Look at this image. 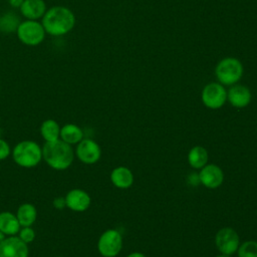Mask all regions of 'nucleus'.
Wrapping results in <instances>:
<instances>
[{
  "instance_id": "2",
  "label": "nucleus",
  "mask_w": 257,
  "mask_h": 257,
  "mask_svg": "<svg viewBox=\"0 0 257 257\" xmlns=\"http://www.w3.org/2000/svg\"><path fill=\"white\" fill-rule=\"evenodd\" d=\"M42 159L50 168L56 171H63L72 165L74 151L70 145L60 139L54 142H45L42 147Z\"/></svg>"
},
{
  "instance_id": "15",
  "label": "nucleus",
  "mask_w": 257,
  "mask_h": 257,
  "mask_svg": "<svg viewBox=\"0 0 257 257\" xmlns=\"http://www.w3.org/2000/svg\"><path fill=\"white\" fill-rule=\"evenodd\" d=\"M21 229V225L16 217V214L3 211L0 212V231L3 232L6 236H13L18 234Z\"/></svg>"
},
{
  "instance_id": "11",
  "label": "nucleus",
  "mask_w": 257,
  "mask_h": 257,
  "mask_svg": "<svg viewBox=\"0 0 257 257\" xmlns=\"http://www.w3.org/2000/svg\"><path fill=\"white\" fill-rule=\"evenodd\" d=\"M199 181L206 188L216 189L222 185L224 173L222 169L215 164L205 165L199 174Z\"/></svg>"
},
{
  "instance_id": "1",
  "label": "nucleus",
  "mask_w": 257,
  "mask_h": 257,
  "mask_svg": "<svg viewBox=\"0 0 257 257\" xmlns=\"http://www.w3.org/2000/svg\"><path fill=\"white\" fill-rule=\"evenodd\" d=\"M41 19V24L45 32L51 36L65 35L75 25L74 13L65 6L50 7Z\"/></svg>"
},
{
  "instance_id": "17",
  "label": "nucleus",
  "mask_w": 257,
  "mask_h": 257,
  "mask_svg": "<svg viewBox=\"0 0 257 257\" xmlns=\"http://www.w3.org/2000/svg\"><path fill=\"white\" fill-rule=\"evenodd\" d=\"M16 217L21 227H29L32 226L36 221L37 210L33 204L23 203L18 207Z\"/></svg>"
},
{
  "instance_id": "5",
  "label": "nucleus",
  "mask_w": 257,
  "mask_h": 257,
  "mask_svg": "<svg viewBox=\"0 0 257 257\" xmlns=\"http://www.w3.org/2000/svg\"><path fill=\"white\" fill-rule=\"evenodd\" d=\"M18 39L25 45L36 46L40 44L45 38V30L37 20H24L21 21L16 30Z\"/></svg>"
},
{
  "instance_id": "27",
  "label": "nucleus",
  "mask_w": 257,
  "mask_h": 257,
  "mask_svg": "<svg viewBox=\"0 0 257 257\" xmlns=\"http://www.w3.org/2000/svg\"><path fill=\"white\" fill-rule=\"evenodd\" d=\"M126 257H147V256L141 252H133L130 255H127Z\"/></svg>"
},
{
  "instance_id": "29",
  "label": "nucleus",
  "mask_w": 257,
  "mask_h": 257,
  "mask_svg": "<svg viewBox=\"0 0 257 257\" xmlns=\"http://www.w3.org/2000/svg\"><path fill=\"white\" fill-rule=\"evenodd\" d=\"M216 257H232V255H228V254H223V253H220L219 255H217Z\"/></svg>"
},
{
  "instance_id": "23",
  "label": "nucleus",
  "mask_w": 257,
  "mask_h": 257,
  "mask_svg": "<svg viewBox=\"0 0 257 257\" xmlns=\"http://www.w3.org/2000/svg\"><path fill=\"white\" fill-rule=\"evenodd\" d=\"M18 237L22 241H24L26 244H29V243L34 241V239H35V232L31 228V226H29V227H21V229L18 232Z\"/></svg>"
},
{
  "instance_id": "32",
  "label": "nucleus",
  "mask_w": 257,
  "mask_h": 257,
  "mask_svg": "<svg viewBox=\"0 0 257 257\" xmlns=\"http://www.w3.org/2000/svg\"><path fill=\"white\" fill-rule=\"evenodd\" d=\"M57 257H62V256H57Z\"/></svg>"
},
{
  "instance_id": "25",
  "label": "nucleus",
  "mask_w": 257,
  "mask_h": 257,
  "mask_svg": "<svg viewBox=\"0 0 257 257\" xmlns=\"http://www.w3.org/2000/svg\"><path fill=\"white\" fill-rule=\"evenodd\" d=\"M53 206L56 209H63L65 206V199L64 197H57L53 200Z\"/></svg>"
},
{
  "instance_id": "12",
  "label": "nucleus",
  "mask_w": 257,
  "mask_h": 257,
  "mask_svg": "<svg viewBox=\"0 0 257 257\" xmlns=\"http://www.w3.org/2000/svg\"><path fill=\"white\" fill-rule=\"evenodd\" d=\"M65 206L74 212H83L90 206V196L81 189H72L64 197Z\"/></svg>"
},
{
  "instance_id": "20",
  "label": "nucleus",
  "mask_w": 257,
  "mask_h": 257,
  "mask_svg": "<svg viewBox=\"0 0 257 257\" xmlns=\"http://www.w3.org/2000/svg\"><path fill=\"white\" fill-rule=\"evenodd\" d=\"M40 134L46 143L57 141L60 136V126L54 119H45L40 125Z\"/></svg>"
},
{
  "instance_id": "19",
  "label": "nucleus",
  "mask_w": 257,
  "mask_h": 257,
  "mask_svg": "<svg viewBox=\"0 0 257 257\" xmlns=\"http://www.w3.org/2000/svg\"><path fill=\"white\" fill-rule=\"evenodd\" d=\"M188 162L194 169H202L208 162V152L202 146L193 147L188 154Z\"/></svg>"
},
{
  "instance_id": "8",
  "label": "nucleus",
  "mask_w": 257,
  "mask_h": 257,
  "mask_svg": "<svg viewBox=\"0 0 257 257\" xmlns=\"http://www.w3.org/2000/svg\"><path fill=\"white\" fill-rule=\"evenodd\" d=\"M215 244L220 253L233 255L240 245L239 235L233 228H222L215 236Z\"/></svg>"
},
{
  "instance_id": "13",
  "label": "nucleus",
  "mask_w": 257,
  "mask_h": 257,
  "mask_svg": "<svg viewBox=\"0 0 257 257\" xmlns=\"http://www.w3.org/2000/svg\"><path fill=\"white\" fill-rule=\"evenodd\" d=\"M252 99L250 89L242 84H233L227 90V100L236 108H243L247 106Z\"/></svg>"
},
{
  "instance_id": "3",
  "label": "nucleus",
  "mask_w": 257,
  "mask_h": 257,
  "mask_svg": "<svg viewBox=\"0 0 257 257\" xmlns=\"http://www.w3.org/2000/svg\"><path fill=\"white\" fill-rule=\"evenodd\" d=\"M12 159L19 167L30 169L36 167L42 160V148L30 140L19 142L11 151Z\"/></svg>"
},
{
  "instance_id": "7",
  "label": "nucleus",
  "mask_w": 257,
  "mask_h": 257,
  "mask_svg": "<svg viewBox=\"0 0 257 257\" xmlns=\"http://www.w3.org/2000/svg\"><path fill=\"white\" fill-rule=\"evenodd\" d=\"M122 248V237L117 230L108 229L104 231L98 241L97 250L103 257H115Z\"/></svg>"
},
{
  "instance_id": "21",
  "label": "nucleus",
  "mask_w": 257,
  "mask_h": 257,
  "mask_svg": "<svg viewBox=\"0 0 257 257\" xmlns=\"http://www.w3.org/2000/svg\"><path fill=\"white\" fill-rule=\"evenodd\" d=\"M21 21L19 17L14 12H6L0 17V31L3 33H13L16 32L18 25Z\"/></svg>"
},
{
  "instance_id": "30",
  "label": "nucleus",
  "mask_w": 257,
  "mask_h": 257,
  "mask_svg": "<svg viewBox=\"0 0 257 257\" xmlns=\"http://www.w3.org/2000/svg\"><path fill=\"white\" fill-rule=\"evenodd\" d=\"M0 138H1V130H0Z\"/></svg>"
},
{
  "instance_id": "16",
  "label": "nucleus",
  "mask_w": 257,
  "mask_h": 257,
  "mask_svg": "<svg viewBox=\"0 0 257 257\" xmlns=\"http://www.w3.org/2000/svg\"><path fill=\"white\" fill-rule=\"evenodd\" d=\"M110 181L116 188L127 189L134 183V175L130 169L117 167L111 171Z\"/></svg>"
},
{
  "instance_id": "28",
  "label": "nucleus",
  "mask_w": 257,
  "mask_h": 257,
  "mask_svg": "<svg viewBox=\"0 0 257 257\" xmlns=\"http://www.w3.org/2000/svg\"><path fill=\"white\" fill-rule=\"evenodd\" d=\"M6 237H7V236H6L3 232H1V231H0V243H1V242H2Z\"/></svg>"
},
{
  "instance_id": "9",
  "label": "nucleus",
  "mask_w": 257,
  "mask_h": 257,
  "mask_svg": "<svg viewBox=\"0 0 257 257\" xmlns=\"http://www.w3.org/2000/svg\"><path fill=\"white\" fill-rule=\"evenodd\" d=\"M75 155L77 159L86 165L96 163L101 156L100 147L91 139H82L76 146Z\"/></svg>"
},
{
  "instance_id": "14",
  "label": "nucleus",
  "mask_w": 257,
  "mask_h": 257,
  "mask_svg": "<svg viewBox=\"0 0 257 257\" xmlns=\"http://www.w3.org/2000/svg\"><path fill=\"white\" fill-rule=\"evenodd\" d=\"M19 9L21 15L28 20L42 18L47 10L44 0H24Z\"/></svg>"
},
{
  "instance_id": "10",
  "label": "nucleus",
  "mask_w": 257,
  "mask_h": 257,
  "mask_svg": "<svg viewBox=\"0 0 257 257\" xmlns=\"http://www.w3.org/2000/svg\"><path fill=\"white\" fill-rule=\"evenodd\" d=\"M28 245L18 236H7L0 243V257H28Z\"/></svg>"
},
{
  "instance_id": "18",
  "label": "nucleus",
  "mask_w": 257,
  "mask_h": 257,
  "mask_svg": "<svg viewBox=\"0 0 257 257\" xmlns=\"http://www.w3.org/2000/svg\"><path fill=\"white\" fill-rule=\"evenodd\" d=\"M59 139L70 146L77 145L83 139V132L77 124L66 123L60 127Z\"/></svg>"
},
{
  "instance_id": "26",
  "label": "nucleus",
  "mask_w": 257,
  "mask_h": 257,
  "mask_svg": "<svg viewBox=\"0 0 257 257\" xmlns=\"http://www.w3.org/2000/svg\"><path fill=\"white\" fill-rule=\"evenodd\" d=\"M9 4L14 8H19L24 0H8Z\"/></svg>"
},
{
  "instance_id": "31",
  "label": "nucleus",
  "mask_w": 257,
  "mask_h": 257,
  "mask_svg": "<svg viewBox=\"0 0 257 257\" xmlns=\"http://www.w3.org/2000/svg\"><path fill=\"white\" fill-rule=\"evenodd\" d=\"M0 120H1V115H0Z\"/></svg>"
},
{
  "instance_id": "24",
  "label": "nucleus",
  "mask_w": 257,
  "mask_h": 257,
  "mask_svg": "<svg viewBox=\"0 0 257 257\" xmlns=\"http://www.w3.org/2000/svg\"><path fill=\"white\" fill-rule=\"evenodd\" d=\"M11 154V148L9 144L0 138V161H3L9 157Z\"/></svg>"
},
{
  "instance_id": "22",
  "label": "nucleus",
  "mask_w": 257,
  "mask_h": 257,
  "mask_svg": "<svg viewBox=\"0 0 257 257\" xmlns=\"http://www.w3.org/2000/svg\"><path fill=\"white\" fill-rule=\"evenodd\" d=\"M238 257H257V241L249 240L239 245L237 249Z\"/></svg>"
},
{
  "instance_id": "4",
  "label": "nucleus",
  "mask_w": 257,
  "mask_h": 257,
  "mask_svg": "<svg viewBox=\"0 0 257 257\" xmlns=\"http://www.w3.org/2000/svg\"><path fill=\"white\" fill-rule=\"evenodd\" d=\"M244 67L242 62L236 57L228 56L222 58L215 67V75L223 85L236 84L243 76Z\"/></svg>"
},
{
  "instance_id": "6",
  "label": "nucleus",
  "mask_w": 257,
  "mask_h": 257,
  "mask_svg": "<svg viewBox=\"0 0 257 257\" xmlns=\"http://www.w3.org/2000/svg\"><path fill=\"white\" fill-rule=\"evenodd\" d=\"M201 99L208 108L218 109L227 101V90L220 82H210L203 87Z\"/></svg>"
}]
</instances>
